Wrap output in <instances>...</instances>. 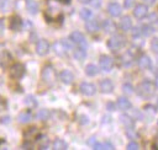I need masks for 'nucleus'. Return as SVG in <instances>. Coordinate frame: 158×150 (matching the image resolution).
<instances>
[{
	"label": "nucleus",
	"instance_id": "1",
	"mask_svg": "<svg viewBox=\"0 0 158 150\" xmlns=\"http://www.w3.org/2000/svg\"><path fill=\"white\" fill-rule=\"evenodd\" d=\"M41 77L42 80L46 82V84H53L57 79V74H56V70L52 65H46L43 69H42V73H41Z\"/></svg>",
	"mask_w": 158,
	"mask_h": 150
},
{
	"label": "nucleus",
	"instance_id": "2",
	"mask_svg": "<svg viewBox=\"0 0 158 150\" xmlns=\"http://www.w3.org/2000/svg\"><path fill=\"white\" fill-rule=\"evenodd\" d=\"M137 91H138V93H139L141 96H143V97H149V96H152V95L154 93V86H153V84H152L149 80H143V81L138 85Z\"/></svg>",
	"mask_w": 158,
	"mask_h": 150
},
{
	"label": "nucleus",
	"instance_id": "3",
	"mask_svg": "<svg viewBox=\"0 0 158 150\" xmlns=\"http://www.w3.org/2000/svg\"><path fill=\"white\" fill-rule=\"evenodd\" d=\"M125 44V39L122 36H112L109 41H107V48L112 52H117L118 49H121Z\"/></svg>",
	"mask_w": 158,
	"mask_h": 150
},
{
	"label": "nucleus",
	"instance_id": "4",
	"mask_svg": "<svg viewBox=\"0 0 158 150\" xmlns=\"http://www.w3.org/2000/svg\"><path fill=\"white\" fill-rule=\"evenodd\" d=\"M9 75L12 79H20V77H22L25 75V66H23V64H21V63L12 64L11 68H10Z\"/></svg>",
	"mask_w": 158,
	"mask_h": 150
},
{
	"label": "nucleus",
	"instance_id": "5",
	"mask_svg": "<svg viewBox=\"0 0 158 150\" xmlns=\"http://www.w3.org/2000/svg\"><path fill=\"white\" fill-rule=\"evenodd\" d=\"M69 48H70V44H68L67 41H57L53 44V50L57 55H64Z\"/></svg>",
	"mask_w": 158,
	"mask_h": 150
},
{
	"label": "nucleus",
	"instance_id": "6",
	"mask_svg": "<svg viewBox=\"0 0 158 150\" xmlns=\"http://www.w3.org/2000/svg\"><path fill=\"white\" fill-rule=\"evenodd\" d=\"M99 63H100V68L104 71H110L114 68V59L109 55H101Z\"/></svg>",
	"mask_w": 158,
	"mask_h": 150
},
{
	"label": "nucleus",
	"instance_id": "7",
	"mask_svg": "<svg viewBox=\"0 0 158 150\" xmlns=\"http://www.w3.org/2000/svg\"><path fill=\"white\" fill-rule=\"evenodd\" d=\"M70 41L73 42V43H77V44H79V45H83L84 48L86 47V39H85V37H84V34L81 33V32H79V31H74V32H72L70 33Z\"/></svg>",
	"mask_w": 158,
	"mask_h": 150
},
{
	"label": "nucleus",
	"instance_id": "8",
	"mask_svg": "<svg viewBox=\"0 0 158 150\" xmlns=\"http://www.w3.org/2000/svg\"><path fill=\"white\" fill-rule=\"evenodd\" d=\"M49 50V43L46 39H40L36 43V53L38 55H46Z\"/></svg>",
	"mask_w": 158,
	"mask_h": 150
},
{
	"label": "nucleus",
	"instance_id": "9",
	"mask_svg": "<svg viewBox=\"0 0 158 150\" xmlns=\"http://www.w3.org/2000/svg\"><path fill=\"white\" fill-rule=\"evenodd\" d=\"M79 89H80V92L85 96H93L96 92V87L91 82H81Z\"/></svg>",
	"mask_w": 158,
	"mask_h": 150
},
{
	"label": "nucleus",
	"instance_id": "10",
	"mask_svg": "<svg viewBox=\"0 0 158 150\" xmlns=\"http://www.w3.org/2000/svg\"><path fill=\"white\" fill-rule=\"evenodd\" d=\"M147 14H148V7H147V5H144V4H138V5L135 6L133 16H135L136 18H143V17L147 16Z\"/></svg>",
	"mask_w": 158,
	"mask_h": 150
},
{
	"label": "nucleus",
	"instance_id": "11",
	"mask_svg": "<svg viewBox=\"0 0 158 150\" xmlns=\"http://www.w3.org/2000/svg\"><path fill=\"white\" fill-rule=\"evenodd\" d=\"M137 63H138V66L141 69H151V66H152V60H151V58L147 54H142L138 58Z\"/></svg>",
	"mask_w": 158,
	"mask_h": 150
},
{
	"label": "nucleus",
	"instance_id": "12",
	"mask_svg": "<svg viewBox=\"0 0 158 150\" xmlns=\"http://www.w3.org/2000/svg\"><path fill=\"white\" fill-rule=\"evenodd\" d=\"M21 25H22V20H21L20 16H17V15L11 16L10 22H9L10 30H12V31H19V30L21 28Z\"/></svg>",
	"mask_w": 158,
	"mask_h": 150
},
{
	"label": "nucleus",
	"instance_id": "13",
	"mask_svg": "<svg viewBox=\"0 0 158 150\" xmlns=\"http://www.w3.org/2000/svg\"><path fill=\"white\" fill-rule=\"evenodd\" d=\"M59 79H60L62 82H64V84H67V85H70V84L73 82V80H74V75H73V73L69 71V70H63V71H60V74H59Z\"/></svg>",
	"mask_w": 158,
	"mask_h": 150
},
{
	"label": "nucleus",
	"instance_id": "14",
	"mask_svg": "<svg viewBox=\"0 0 158 150\" xmlns=\"http://www.w3.org/2000/svg\"><path fill=\"white\" fill-rule=\"evenodd\" d=\"M120 28L123 32H128L132 30V20L130 16H123L120 21Z\"/></svg>",
	"mask_w": 158,
	"mask_h": 150
},
{
	"label": "nucleus",
	"instance_id": "15",
	"mask_svg": "<svg viewBox=\"0 0 158 150\" xmlns=\"http://www.w3.org/2000/svg\"><path fill=\"white\" fill-rule=\"evenodd\" d=\"M100 91L102 92V93H109V92H111L112 90H114V84H112V81L111 80H109V79H104L101 82H100Z\"/></svg>",
	"mask_w": 158,
	"mask_h": 150
},
{
	"label": "nucleus",
	"instance_id": "16",
	"mask_svg": "<svg viewBox=\"0 0 158 150\" xmlns=\"http://www.w3.org/2000/svg\"><path fill=\"white\" fill-rule=\"evenodd\" d=\"M107 11L111 16L114 17H117L121 15V6L117 4V2H111L107 5Z\"/></svg>",
	"mask_w": 158,
	"mask_h": 150
},
{
	"label": "nucleus",
	"instance_id": "17",
	"mask_svg": "<svg viewBox=\"0 0 158 150\" xmlns=\"http://www.w3.org/2000/svg\"><path fill=\"white\" fill-rule=\"evenodd\" d=\"M117 107H118V109H122V111H127V109H130L131 107H132V105H131V102H130V100L128 98H126V97H118V100H117Z\"/></svg>",
	"mask_w": 158,
	"mask_h": 150
},
{
	"label": "nucleus",
	"instance_id": "18",
	"mask_svg": "<svg viewBox=\"0 0 158 150\" xmlns=\"http://www.w3.org/2000/svg\"><path fill=\"white\" fill-rule=\"evenodd\" d=\"M85 28L89 33H95L99 30V23L96 20H86L85 22Z\"/></svg>",
	"mask_w": 158,
	"mask_h": 150
},
{
	"label": "nucleus",
	"instance_id": "19",
	"mask_svg": "<svg viewBox=\"0 0 158 150\" xmlns=\"http://www.w3.org/2000/svg\"><path fill=\"white\" fill-rule=\"evenodd\" d=\"M102 28L105 30L106 33H115L116 32V25L112 22V20H104Z\"/></svg>",
	"mask_w": 158,
	"mask_h": 150
},
{
	"label": "nucleus",
	"instance_id": "20",
	"mask_svg": "<svg viewBox=\"0 0 158 150\" xmlns=\"http://www.w3.org/2000/svg\"><path fill=\"white\" fill-rule=\"evenodd\" d=\"M11 60V54L6 49H1L0 52V65L6 66Z\"/></svg>",
	"mask_w": 158,
	"mask_h": 150
},
{
	"label": "nucleus",
	"instance_id": "21",
	"mask_svg": "<svg viewBox=\"0 0 158 150\" xmlns=\"http://www.w3.org/2000/svg\"><path fill=\"white\" fill-rule=\"evenodd\" d=\"M120 122H121L126 128H133V125H135L133 119H132L130 116H127V114H121V116H120Z\"/></svg>",
	"mask_w": 158,
	"mask_h": 150
},
{
	"label": "nucleus",
	"instance_id": "22",
	"mask_svg": "<svg viewBox=\"0 0 158 150\" xmlns=\"http://www.w3.org/2000/svg\"><path fill=\"white\" fill-rule=\"evenodd\" d=\"M26 6H27V10H28L30 14H32V15L37 14V11H38L37 1H35V0H26Z\"/></svg>",
	"mask_w": 158,
	"mask_h": 150
},
{
	"label": "nucleus",
	"instance_id": "23",
	"mask_svg": "<svg viewBox=\"0 0 158 150\" xmlns=\"http://www.w3.org/2000/svg\"><path fill=\"white\" fill-rule=\"evenodd\" d=\"M53 149L54 150H65V149H68V144L62 139H56L53 141Z\"/></svg>",
	"mask_w": 158,
	"mask_h": 150
},
{
	"label": "nucleus",
	"instance_id": "24",
	"mask_svg": "<svg viewBox=\"0 0 158 150\" xmlns=\"http://www.w3.org/2000/svg\"><path fill=\"white\" fill-rule=\"evenodd\" d=\"M99 73V68L95 65V64H88L86 68H85V74L89 75V76H94Z\"/></svg>",
	"mask_w": 158,
	"mask_h": 150
},
{
	"label": "nucleus",
	"instance_id": "25",
	"mask_svg": "<svg viewBox=\"0 0 158 150\" xmlns=\"http://www.w3.org/2000/svg\"><path fill=\"white\" fill-rule=\"evenodd\" d=\"M141 33L144 36V37H149L154 33V28L151 26V25H144L141 27Z\"/></svg>",
	"mask_w": 158,
	"mask_h": 150
},
{
	"label": "nucleus",
	"instance_id": "26",
	"mask_svg": "<svg viewBox=\"0 0 158 150\" xmlns=\"http://www.w3.org/2000/svg\"><path fill=\"white\" fill-rule=\"evenodd\" d=\"M73 55H74V58L78 59V60H83V59H85V57H86L85 48H77V49L74 50Z\"/></svg>",
	"mask_w": 158,
	"mask_h": 150
},
{
	"label": "nucleus",
	"instance_id": "27",
	"mask_svg": "<svg viewBox=\"0 0 158 150\" xmlns=\"http://www.w3.org/2000/svg\"><path fill=\"white\" fill-rule=\"evenodd\" d=\"M31 119H32V114H31V112H28V111L22 112V113L19 114V122H20V123H27V122H30Z\"/></svg>",
	"mask_w": 158,
	"mask_h": 150
},
{
	"label": "nucleus",
	"instance_id": "28",
	"mask_svg": "<svg viewBox=\"0 0 158 150\" xmlns=\"http://www.w3.org/2000/svg\"><path fill=\"white\" fill-rule=\"evenodd\" d=\"M94 149H96V150H98V149H99V150H112L114 146H112L111 143L105 141V143H96L95 146H94Z\"/></svg>",
	"mask_w": 158,
	"mask_h": 150
},
{
	"label": "nucleus",
	"instance_id": "29",
	"mask_svg": "<svg viewBox=\"0 0 158 150\" xmlns=\"http://www.w3.org/2000/svg\"><path fill=\"white\" fill-rule=\"evenodd\" d=\"M36 117L40 119V120H47L49 118V111L46 109V108H42L40 109L37 113H36Z\"/></svg>",
	"mask_w": 158,
	"mask_h": 150
},
{
	"label": "nucleus",
	"instance_id": "30",
	"mask_svg": "<svg viewBox=\"0 0 158 150\" xmlns=\"http://www.w3.org/2000/svg\"><path fill=\"white\" fill-rule=\"evenodd\" d=\"M79 15H80V17H81L83 20H89V18L91 17L93 12H91V10H89V9L84 7V9H81V10H80Z\"/></svg>",
	"mask_w": 158,
	"mask_h": 150
},
{
	"label": "nucleus",
	"instance_id": "31",
	"mask_svg": "<svg viewBox=\"0 0 158 150\" xmlns=\"http://www.w3.org/2000/svg\"><path fill=\"white\" fill-rule=\"evenodd\" d=\"M122 91L126 93V95H131L133 92V86L130 84V82H125L122 85Z\"/></svg>",
	"mask_w": 158,
	"mask_h": 150
},
{
	"label": "nucleus",
	"instance_id": "32",
	"mask_svg": "<svg viewBox=\"0 0 158 150\" xmlns=\"http://www.w3.org/2000/svg\"><path fill=\"white\" fill-rule=\"evenodd\" d=\"M37 133H38L37 128H36V127H32V128L27 129V130L23 133V135H25V138H30V136H33V135H36Z\"/></svg>",
	"mask_w": 158,
	"mask_h": 150
},
{
	"label": "nucleus",
	"instance_id": "33",
	"mask_svg": "<svg viewBox=\"0 0 158 150\" xmlns=\"http://www.w3.org/2000/svg\"><path fill=\"white\" fill-rule=\"evenodd\" d=\"M148 23L153 25V23H158V15L157 14H149L148 15Z\"/></svg>",
	"mask_w": 158,
	"mask_h": 150
},
{
	"label": "nucleus",
	"instance_id": "34",
	"mask_svg": "<svg viewBox=\"0 0 158 150\" xmlns=\"http://www.w3.org/2000/svg\"><path fill=\"white\" fill-rule=\"evenodd\" d=\"M25 103H26L27 106H32V107L37 105V102H36V100H35L33 96H27V97L25 98Z\"/></svg>",
	"mask_w": 158,
	"mask_h": 150
},
{
	"label": "nucleus",
	"instance_id": "35",
	"mask_svg": "<svg viewBox=\"0 0 158 150\" xmlns=\"http://www.w3.org/2000/svg\"><path fill=\"white\" fill-rule=\"evenodd\" d=\"M151 49H152V52L158 54V38H153L151 41Z\"/></svg>",
	"mask_w": 158,
	"mask_h": 150
},
{
	"label": "nucleus",
	"instance_id": "36",
	"mask_svg": "<svg viewBox=\"0 0 158 150\" xmlns=\"http://www.w3.org/2000/svg\"><path fill=\"white\" fill-rule=\"evenodd\" d=\"M138 149H139V145L136 141H131L127 144V150H138Z\"/></svg>",
	"mask_w": 158,
	"mask_h": 150
},
{
	"label": "nucleus",
	"instance_id": "37",
	"mask_svg": "<svg viewBox=\"0 0 158 150\" xmlns=\"http://www.w3.org/2000/svg\"><path fill=\"white\" fill-rule=\"evenodd\" d=\"M135 4H136V0H123V6H125L126 9H131V7H133Z\"/></svg>",
	"mask_w": 158,
	"mask_h": 150
},
{
	"label": "nucleus",
	"instance_id": "38",
	"mask_svg": "<svg viewBox=\"0 0 158 150\" xmlns=\"http://www.w3.org/2000/svg\"><path fill=\"white\" fill-rule=\"evenodd\" d=\"M7 5H9V0H0V10L5 11Z\"/></svg>",
	"mask_w": 158,
	"mask_h": 150
},
{
	"label": "nucleus",
	"instance_id": "39",
	"mask_svg": "<svg viewBox=\"0 0 158 150\" xmlns=\"http://www.w3.org/2000/svg\"><path fill=\"white\" fill-rule=\"evenodd\" d=\"M48 146H49V141L47 139H44L43 143H40V148L41 149H48Z\"/></svg>",
	"mask_w": 158,
	"mask_h": 150
},
{
	"label": "nucleus",
	"instance_id": "40",
	"mask_svg": "<svg viewBox=\"0 0 158 150\" xmlns=\"http://www.w3.org/2000/svg\"><path fill=\"white\" fill-rule=\"evenodd\" d=\"M79 122H80L81 124H85V123H88V122H89V118H88V117H85V116H80Z\"/></svg>",
	"mask_w": 158,
	"mask_h": 150
},
{
	"label": "nucleus",
	"instance_id": "41",
	"mask_svg": "<svg viewBox=\"0 0 158 150\" xmlns=\"http://www.w3.org/2000/svg\"><path fill=\"white\" fill-rule=\"evenodd\" d=\"M88 144H89V145H91V146L94 148V146H95V144H96V139H95V138L89 139V140H88Z\"/></svg>",
	"mask_w": 158,
	"mask_h": 150
},
{
	"label": "nucleus",
	"instance_id": "42",
	"mask_svg": "<svg viewBox=\"0 0 158 150\" xmlns=\"http://www.w3.org/2000/svg\"><path fill=\"white\" fill-rule=\"evenodd\" d=\"M93 6H95V7H98V6H100V4H101V1L100 0H91V2H90Z\"/></svg>",
	"mask_w": 158,
	"mask_h": 150
},
{
	"label": "nucleus",
	"instance_id": "43",
	"mask_svg": "<svg viewBox=\"0 0 158 150\" xmlns=\"http://www.w3.org/2000/svg\"><path fill=\"white\" fill-rule=\"evenodd\" d=\"M131 129H132V128H128V130H127V135H130V136L133 139V138H136V133H133Z\"/></svg>",
	"mask_w": 158,
	"mask_h": 150
},
{
	"label": "nucleus",
	"instance_id": "44",
	"mask_svg": "<svg viewBox=\"0 0 158 150\" xmlns=\"http://www.w3.org/2000/svg\"><path fill=\"white\" fill-rule=\"evenodd\" d=\"M106 107H107V109H110V111H114V109H115V106H114L112 102H107Z\"/></svg>",
	"mask_w": 158,
	"mask_h": 150
},
{
	"label": "nucleus",
	"instance_id": "45",
	"mask_svg": "<svg viewBox=\"0 0 158 150\" xmlns=\"http://www.w3.org/2000/svg\"><path fill=\"white\" fill-rule=\"evenodd\" d=\"M48 1H49V0H48ZM56 1L62 2V4H64V5H69V4H70V0H56Z\"/></svg>",
	"mask_w": 158,
	"mask_h": 150
},
{
	"label": "nucleus",
	"instance_id": "46",
	"mask_svg": "<svg viewBox=\"0 0 158 150\" xmlns=\"http://www.w3.org/2000/svg\"><path fill=\"white\" fill-rule=\"evenodd\" d=\"M146 4H148V5H153L154 2H156V0H143Z\"/></svg>",
	"mask_w": 158,
	"mask_h": 150
},
{
	"label": "nucleus",
	"instance_id": "47",
	"mask_svg": "<svg viewBox=\"0 0 158 150\" xmlns=\"http://www.w3.org/2000/svg\"><path fill=\"white\" fill-rule=\"evenodd\" d=\"M2 28H4V22H2V20L0 18V32L2 31Z\"/></svg>",
	"mask_w": 158,
	"mask_h": 150
},
{
	"label": "nucleus",
	"instance_id": "48",
	"mask_svg": "<svg viewBox=\"0 0 158 150\" xmlns=\"http://www.w3.org/2000/svg\"><path fill=\"white\" fill-rule=\"evenodd\" d=\"M80 2H83V4H90L91 2V0H79Z\"/></svg>",
	"mask_w": 158,
	"mask_h": 150
},
{
	"label": "nucleus",
	"instance_id": "49",
	"mask_svg": "<svg viewBox=\"0 0 158 150\" xmlns=\"http://www.w3.org/2000/svg\"><path fill=\"white\" fill-rule=\"evenodd\" d=\"M156 87L158 89V75H157V77H156Z\"/></svg>",
	"mask_w": 158,
	"mask_h": 150
},
{
	"label": "nucleus",
	"instance_id": "50",
	"mask_svg": "<svg viewBox=\"0 0 158 150\" xmlns=\"http://www.w3.org/2000/svg\"><path fill=\"white\" fill-rule=\"evenodd\" d=\"M157 105H158V100H157Z\"/></svg>",
	"mask_w": 158,
	"mask_h": 150
}]
</instances>
